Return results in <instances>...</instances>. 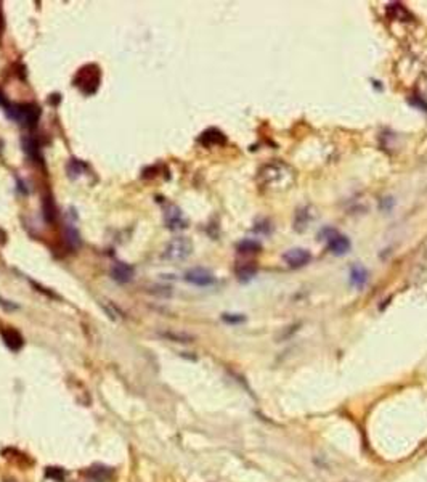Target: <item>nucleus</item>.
<instances>
[{
  "instance_id": "nucleus-1",
  "label": "nucleus",
  "mask_w": 427,
  "mask_h": 482,
  "mask_svg": "<svg viewBox=\"0 0 427 482\" xmlns=\"http://www.w3.org/2000/svg\"><path fill=\"white\" fill-rule=\"evenodd\" d=\"M258 179H260V184L270 190H284L294 182V172L289 166L275 161V163H268L262 167L258 172Z\"/></svg>"
},
{
  "instance_id": "nucleus-2",
  "label": "nucleus",
  "mask_w": 427,
  "mask_h": 482,
  "mask_svg": "<svg viewBox=\"0 0 427 482\" xmlns=\"http://www.w3.org/2000/svg\"><path fill=\"white\" fill-rule=\"evenodd\" d=\"M6 116H8V119L24 124L26 127H34L39 121L40 108L34 103L10 104V106H6Z\"/></svg>"
},
{
  "instance_id": "nucleus-3",
  "label": "nucleus",
  "mask_w": 427,
  "mask_h": 482,
  "mask_svg": "<svg viewBox=\"0 0 427 482\" xmlns=\"http://www.w3.org/2000/svg\"><path fill=\"white\" fill-rule=\"evenodd\" d=\"M101 74L100 69L95 65H87L79 69L78 76L74 78V86L79 87V90L85 95H92L96 92L98 86H100Z\"/></svg>"
},
{
  "instance_id": "nucleus-4",
  "label": "nucleus",
  "mask_w": 427,
  "mask_h": 482,
  "mask_svg": "<svg viewBox=\"0 0 427 482\" xmlns=\"http://www.w3.org/2000/svg\"><path fill=\"white\" fill-rule=\"evenodd\" d=\"M193 253V243L186 236H177L167 243L163 257L169 262H180L190 257Z\"/></svg>"
},
{
  "instance_id": "nucleus-5",
  "label": "nucleus",
  "mask_w": 427,
  "mask_h": 482,
  "mask_svg": "<svg viewBox=\"0 0 427 482\" xmlns=\"http://www.w3.org/2000/svg\"><path fill=\"white\" fill-rule=\"evenodd\" d=\"M325 236H326V241H328V246H330L331 249V253L333 254H338V256H344L348 253V249H350V241L347 236L344 235H341L338 233L336 230H331V228H328L326 232H325Z\"/></svg>"
},
{
  "instance_id": "nucleus-6",
  "label": "nucleus",
  "mask_w": 427,
  "mask_h": 482,
  "mask_svg": "<svg viewBox=\"0 0 427 482\" xmlns=\"http://www.w3.org/2000/svg\"><path fill=\"white\" fill-rule=\"evenodd\" d=\"M185 280L194 286H199V288H206V286H211L215 283V277L212 275L211 270L202 267H194L185 274Z\"/></svg>"
},
{
  "instance_id": "nucleus-7",
  "label": "nucleus",
  "mask_w": 427,
  "mask_h": 482,
  "mask_svg": "<svg viewBox=\"0 0 427 482\" xmlns=\"http://www.w3.org/2000/svg\"><path fill=\"white\" fill-rule=\"evenodd\" d=\"M283 259L291 269H299V267H304V265H307L312 261V254L304 248H294V249L286 251Z\"/></svg>"
},
{
  "instance_id": "nucleus-8",
  "label": "nucleus",
  "mask_w": 427,
  "mask_h": 482,
  "mask_svg": "<svg viewBox=\"0 0 427 482\" xmlns=\"http://www.w3.org/2000/svg\"><path fill=\"white\" fill-rule=\"evenodd\" d=\"M0 334H2L5 346L13 352H18L24 344V339H23V336H21V333L18 330H15V328H10V326L0 328Z\"/></svg>"
},
{
  "instance_id": "nucleus-9",
  "label": "nucleus",
  "mask_w": 427,
  "mask_h": 482,
  "mask_svg": "<svg viewBox=\"0 0 427 482\" xmlns=\"http://www.w3.org/2000/svg\"><path fill=\"white\" fill-rule=\"evenodd\" d=\"M111 277L117 283H129L134 278V267L125 262H116L111 269Z\"/></svg>"
},
{
  "instance_id": "nucleus-10",
  "label": "nucleus",
  "mask_w": 427,
  "mask_h": 482,
  "mask_svg": "<svg viewBox=\"0 0 427 482\" xmlns=\"http://www.w3.org/2000/svg\"><path fill=\"white\" fill-rule=\"evenodd\" d=\"M166 223L171 230H178V228H185L186 227V220L183 219V214L177 207V206H169L164 214Z\"/></svg>"
},
{
  "instance_id": "nucleus-11",
  "label": "nucleus",
  "mask_w": 427,
  "mask_h": 482,
  "mask_svg": "<svg viewBox=\"0 0 427 482\" xmlns=\"http://www.w3.org/2000/svg\"><path fill=\"white\" fill-rule=\"evenodd\" d=\"M199 143L204 146H219V145H225L227 143V137L222 130L219 129H207L206 132H202L199 137Z\"/></svg>"
},
{
  "instance_id": "nucleus-12",
  "label": "nucleus",
  "mask_w": 427,
  "mask_h": 482,
  "mask_svg": "<svg viewBox=\"0 0 427 482\" xmlns=\"http://www.w3.org/2000/svg\"><path fill=\"white\" fill-rule=\"evenodd\" d=\"M368 282V272L365 267H361V265L355 264L352 270H350V283L356 288H363V286L366 285Z\"/></svg>"
},
{
  "instance_id": "nucleus-13",
  "label": "nucleus",
  "mask_w": 427,
  "mask_h": 482,
  "mask_svg": "<svg viewBox=\"0 0 427 482\" xmlns=\"http://www.w3.org/2000/svg\"><path fill=\"white\" fill-rule=\"evenodd\" d=\"M87 476L93 482H108L113 478V471L106 466H93L87 471Z\"/></svg>"
},
{
  "instance_id": "nucleus-14",
  "label": "nucleus",
  "mask_w": 427,
  "mask_h": 482,
  "mask_svg": "<svg viewBox=\"0 0 427 482\" xmlns=\"http://www.w3.org/2000/svg\"><path fill=\"white\" fill-rule=\"evenodd\" d=\"M387 13H389L390 16H394V18L400 19V21H411L413 19L411 13L407 8H405L403 5H400V3H392V5H389L387 6Z\"/></svg>"
},
{
  "instance_id": "nucleus-15",
  "label": "nucleus",
  "mask_w": 427,
  "mask_h": 482,
  "mask_svg": "<svg viewBox=\"0 0 427 482\" xmlns=\"http://www.w3.org/2000/svg\"><path fill=\"white\" fill-rule=\"evenodd\" d=\"M262 249V244L256 240H244L238 244V253L240 254H257Z\"/></svg>"
},
{
  "instance_id": "nucleus-16",
  "label": "nucleus",
  "mask_w": 427,
  "mask_h": 482,
  "mask_svg": "<svg viewBox=\"0 0 427 482\" xmlns=\"http://www.w3.org/2000/svg\"><path fill=\"white\" fill-rule=\"evenodd\" d=\"M23 150L26 151L27 156L37 158V155H39V143L34 140L32 137H24L23 138Z\"/></svg>"
},
{
  "instance_id": "nucleus-17",
  "label": "nucleus",
  "mask_w": 427,
  "mask_h": 482,
  "mask_svg": "<svg viewBox=\"0 0 427 482\" xmlns=\"http://www.w3.org/2000/svg\"><path fill=\"white\" fill-rule=\"evenodd\" d=\"M161 334H163L164 338L171 339V341H175V342H191L193 341V336H190V334H186V333L164 331V333H161Z\"/></svg>"
},
{
  "instance_id": "nucleus-18",
  "label": "nucleus",
  "mask_w": 427,
  "mask_h": 482,
  "mask_svg": "<svg viewBox=\"0 0 427 482\" xmlns=\"http://www.w3.org/2000/svg\"><path fill=\"white\" fill-rule=\"evenodd\" d=\"M44 214H45L47 222H53L55 217H57V209H55V204H53L52 198H45V201H44Z\"/></svg>"
},
{
  "instance_id": "nucleus-19",
  "label": "nucleus",
  "mask_w": 427,
  "mask_h": 482,
  "mask_svg": "<svg viewBox=\"0 0 427 482\" xmlns=\"http://www.w3.org/2000/svg\"><path fill=\"white\" fill-rule=\"evenodd\" d=\"M47 478L53 479L55 482H63L66 478V471L63 470V468H47Z\"/></svg>"
},
{
  "instance_id": "nucleus-20",
  "label": "nucleus",
  "mask_w": 427,
  "mask_h": 482,
  "mask_svg": "<svg viewBox=\"0 0 427 482\" xmlns=\"http://www.w3.org/2000/svg\"><path fill=\"white\" fill-rule=\"evenodd\" d=\"M238 277H240V280H249V278H253L256 274V267L253 264H248V265H243V267H238Z\"/></svg>"
},
{
  "instance_id": "nucleus-21",
  "label": "nucleus",
  "mask_w": 427,
  "mask_h": 482,
  "mask_svg": "<svg viewBox=\"0 0 427 482\" xmlns=\"http://www.w3.org/2000/svg\"><path fill=\"white\" fill-rule=\"evenodd\" d=\"M82 172H84V164L78 159H73L68 166V174L71 177H79Z\"/></svg>"
},
{
  "instance_id": "nucleus-22",
  "label": "nucleus",
  "mask_w": 427,
  "mask_h": 482,
  "mask_svg": "<svg viewBox=\"0 0 427 482\" xmlns=\"http://www.w3.org/2000/svg\"><path fill=\"white\" fill-rule=\"evenodd\" d=\"M223 320L227 321V323H241V321H244V317L240 315V313H223Z\"/></svg>"
},
{
  "instance_id": "nucleus-23",
  "label": "nucleus",
  "mask_w": 427,
  "mask_h": 482,
  "mask_svg": "<svg viewBox=\"0 0 427 482\" xmlns=\"http://www.w3.org/2000/svg\"><path fill=\"white\" fill-rule=\"evenodd\" d=\"M5 29V18H3V11H2V5H0V34Z\"/></svg>"
},
{
  "instance_id": "nucleus-24",
  "label": "nucleus",
  "mask_w": 427,
  "mask_h": 482,
  "mask_svg": "<svg viewBox=\"0 0 427 482\" xmlns=\"http://www.w3.org/2000/svg\"><path fill=\"white\" fill-rule=\"evenodd\" d=\"M0 106H5L6 108V101H5V96H3L2 92H0Z\"/></svg>"
}]
</instances>
